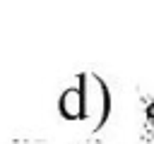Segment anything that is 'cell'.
<instances>
[{"label": "cell", "instance_id": "6da1fadb", "mask_svg": "<svg viewBox=\"0 0 154 144\" xmlns=\"http://www.w3.org/2000/svg\"><path fill=\"white\" fill-rule=\"evenodd\" d=\"M77 144H96V142H77Z\"/></svg>", "mask_w": 154, "mask_h": 144}]
</instances>
